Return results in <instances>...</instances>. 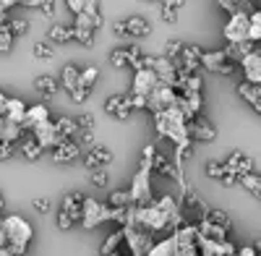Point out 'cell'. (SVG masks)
<instances>
[{"instance_id":"f907efd6","label":"cell","mask_w":261,"mask_h":256,"mask_svg":"<svg viewBox=\"0 0 261 256\" xmlns=\"http://www.w3.org/2000/svg\"><path fill=\"white\" fill-rule=\"evenodd\" d=\"M55 222H58V227H60V230H71V225H73V222H71V217L65 215V212H60V209H58V217H55Z\"/></svg>"},{"instance_id":"be15d7a7","label":"cell","mask_w":261,"mask_h":256,"mask_svg":"<svg viewBox=\"0 0 261 256\" xmlns=\"http://www.w3.org/2000/svg\"><path fill=\"white\" fill-rule=\"evenodd\" d=\"M258 53H261V42H258Z\"/></svg>"},{"instance_id":"836d02e7","label":"cell","mask_w":261,"mask_h":256,"mask_svg":"<svg viewBox=\"0 0 261 256\" xmlns=\"http://www.w3.org/2000/svg\"><path fill=\"white\" fill-rule=\"evenodd\" d=\"M204 220H209L212 225L222 227V230H230V225H232V220H230V215H227L225 209H209V215Z\"/></svg>"},{"instance_id":"c3c4849f","label":"cell","mask_w":261,"mask_h":256,"mask_svg":"<svg viewBox=\"0 0 261 256\" xmlns=\"http://www.w3.org/2000/svg\"><path fill=\"white\" fill-rule=\"evenodd\" d=\"M16 155V146L13 144H8V141H3L0 139V162H6V160H11Z\"/></svg>"},{"instance_id":"e575fe53","label":"cell","mask_w":261,"mask_h":256,"mask_svg":"<svg viewBox=\"0 0 261 256\" xmlns=\"http://www.w3.org/2000/svg\"><path fill=\"white\" fill-rule=\"evenodd\" d=\"M13 32H11V21H6V24H0V55H6L13 50Z\"/></svg>"},{"instance_id":"e0dca14e","label":"cell","mask_w":261,"mask_h":256,"mask_svg":"<svg viewBox=\"0 0 261 256\" xmlns=\"http://www.w3.org/2000/svg\"><path fill=\"white\" fill-rule=\"evenodd\" d=\"M84 201L86 196L81 194V191H71V194L63 196V204H60V212H65V215L71 217V222L81 225V215H84Z\"/></svg>"},{"instance_id":"8992f818","label":"cell","mask_w":261,"mask_h":256,"mask_svg":"<svg viewBox=\"0 0 261 256\" xmlns=\"http://www.w3.org/2000/svg\"><path fill=\"white\" fill-rule=\"evenodd\" d=\"M120 230H123V238H125L128 248L134 251V256H146L151 251V246H154V236L139 225H123Z\"/></svg>"},{"instance_id":"4316f807","label":"cell","mask_w":261,"mask_h":256,"mask_svg":"<svg viewBox=\"0 0 261 256\" xmlns=\"http://www.w3.org/2000/svg\"><path fill=\"white\" fill-rule=\"evenodd\" d=\"M73 39V24H53L47 29V42L50 45H60V42H71Z\"/></svg>"},{"instance_id":"7bdbcfd3","label":"cell","mask_w":261,"mask_h":256,"mask_svg":"<svg viewBox=\"0 0 261 256\" xmlns=\"http://www.w3.org/2000/svg\"><path fill=\"white\" fill-rule=\"evenodd\" d=\"M73 39L81 42L84 47H92V45H94V32H89V29H76V27H73Z\"/></svg>"},{"instance_id":"9a60e30c","label":"cell","mask_w":261,"mask_h":256,"mask_svg":"<svg viewBox=\"0 0 261 256\" xmlns=\"http://www.w3.org/2000/svg\"><path fill=\"white\" fill-rule=\"evenodd\" d=\"M157 87H160V79L154 71H134V89H130V94L149 97Z\"/></svg>"},{"instance_id":"277c9868","label":"cell","mask_w":261,"mask_h":256,"mask_svg":"<svg viewBox=\"0 0 261 256\" xmlns=\"http://www.w3.org/2000/svg\"><path fill=\"white\" fill-rule=\"evenodd\" d=\"M0 227H3V233H6L8 246L27 251V246L32 243V236H34V227H32L29 220H24L21 215H6L3 220H0Z\"/></svg>"},{"instance_id":"7402d4cb","label":"cell","mask_w":261,"mask_h":256,"mask_svg":"<svg viewBox=\"0 0 261 256\" xmlns=\"http://www.w3.org/2000/svg\"><path fill=\"white\" fill-rule=\"evenodd\" d=\"M76 157H81V144L79 141H73V139H65V141H60L55 149H53V160L55 162H71V160H76Z\"/></svg>"},{"instance_id":"6f0895ef","label":"cell","mask_w":261,"mask_h":256,"mask_svg":"<svg viewBox=\"0 0 261 256\" xmlns=\"http://www.w3.org/2000/svg\"><path fill=\"white\" fill-rule=\"evenodd\" d=\"M0 24H6V11L0 8Z\"/></svg>"},{"instance_id":"1f68e13d","label":"cell","mask_w":261,"mask_h":256,"mask_svg":"<svg viewBox=\"0 0 261 256\" xmlns=\"http://www.w3.org/2000/svg\"><path fill=\"white\" fill-rule=\"evenodd\" d=\"M55 131H58V136L60 139H71L79 128H76V118H68V115H60L58 120H55Z\"/></svg>"},{"instance_id":"74e56055","label":"cell","mask_w":261,"mask_h":256,"mask_svg":"<svg viewBox=\"0 0 261 256\" xmlns=\"http://www.w3.org/2000/svg\"><path fill=\"white\" fill-rule=\"evenodd\" d=\"M180 53H183V42H180V39H167V42H165V53H162V58H167V60L175 63V60L180 58Z\"/></svg>"},{"instance_id":"ba28073f","label":"cell","mask_w":261,"mask_h":256,"mask_svg":"<svg viewBox=\"0 0 261 256\" xmlns=\"http://www.w3.org/2000/svg\"><path fill=\"white\" fill-rule=\"evenodd\" d=\"M175 99H178V92L172 89V87H165V84H160V87L146 97V110H151V113L157 115V113L172 108V105H175Z\"/></svg>"},{"instance_id":"e7e4bbea","label":"cell","mask_w":261,"mask_h":256,"mask_svg":"<svg viewBox=\"0 0 261 256\" xmlns=\"http://www.w3.org/2000/svg\"><path fill=\"white\" fill-rule=\"evenodd\" d=\"M258 183H261V173H258Z\"/></svg>"},{"instance_id":"8fae6325","label":"cell","mask_w":261,"mask_h":256,"mask_svg":"<svg viewBox=\"0 0 261 256\" xmlns=\"http://www.w3.org/2000/svg\"><path fill=\"white\" fill-rule=\"evenodd\" d=\"M146 256H199V248H183V246H178L175 236H167L151 246V251Z\"/></svg>"},{"instance_id":"bcb514c9","label":"cell","mask_w":261,"mask_h":256,"mask_svg":"<svg viewBox=\"0 0 261 256\" xmlns=\"http://www.w3.org/2000/svg\"><path fill=\"white\" fill-rule=\"evenodd\" d=\"M11 32H13V37L27 34V32H29V21H27V18H13V21H11Z\"/></svg>"},{"instance_id":"9c48e42d","label":"cell","mask_w":261,"mask_h":256,"mask_svg":"<svg viewBox=\"0 0 261 256\" xmlns=\"http://www.w3.org/2000/svg\"><path fill=\"white\" fill-rule=\"evenodd\" d=\"M201 47L199 45H183V53H180V58L172 63L175 66V71H180V73H188V76H193V73H199V66H201Z\"/></svg>"},{"instance_id":"680465c9","label":"cell","mask_w":261,"mask_h":256,"mask_svg":"<svg viewBox=\"0 0 261 256\" xmlns=\"http://www.w3.org/2000/svg\"><path fill=\"white\" fill-rule=\"evenodd\" d=\"M253 110H256V113L261 115V102H256V105H253Z\"/></svg>"},{"instance_id":"f546056e","label":"cell","mask_w":261,"mask_h":256,"mask_svg":"<svg viewBox=\"0 0 261 256\" xmlns=\"http://www.w3.org/2000/svg\"><path fill=\"white\" fill-rule=\"evenodd\" d=\"M73 27H76V29H89V32H97V29L102 27V13H81V16H76Z\"/></svg>"},{"instance_id":"3957f363","label":"cell","mask_w":261,"mask_h":256,"mask_svg":"<svg viewBox=\"0 0 261 256\" xmlns=\"http://www.w3.org/2000/svg\"><path fill=\"white\" fill-rule=\"evenodd\" d=\"M125 209H128V207H125ZM125 209H113L110 204H102V201H97V199L86 196V201H84V215H81V227H84V230H92V227H97V225H102V222H110V220L123 222V212H125Z\"/></svg>"},{"instance_id":"816d5d0a","label":"cell","mask_w":261,"mask_h":256,"mask_svg":"<svg viewBox=\"0 0 261 256\" xmlns=\"http://www.w3.org/2000/svg\"><path fill=\"white\" fill-rule=\"evenodd\" d=\"M65 6H68V11H71V13H76V16H81V13H84V0H68Z\"/></svg>"},{"instance_id":"ab89813d","label":"cell","mask_w":261,"mask_h":256,"mask_svg":"<svg viewBox=\"0 0 261 256\" xmlns=\"http://www.w3.org/2000/svg\"><path fill=\"white\" fill-rule=\"evenodd\" d=\"M97 79H99V68H97V66H84V68H81V81H79V84H84V87H94Z\"/></svg>"},{"instance_id":"f1b7e54d","label":"cell","mask_w":261,"mask_h":256,"mask_svg":"<svg viewBox=\"0 0 261 256\" xmlns=\"http://www.w3.org/2000/svg\"><path fill=\"white\" fill-rule=\"evenodd\" d=\"M58 87H60V84L53 79V76H37L34 79V89H37V94H42V97H53L55 92H58Z\"/></svg>"},{"instance_id":"7a4b0ae2","label":"cell","mask_w":261,"mask_h":256,"mask_svg":"<svg viewBox=\"0 0 261 256\" xmlns=\"http://www.w3.org/2000/svg\"><path fill=\"white\" fill-rule=\"evenodd\" d=\"M186 123H188L186 115L175 108V105H172V108H167V110L154 115V131H157L160 139H170L175 146H186V144H191L188 131H186Z\"/></svg>"},{"instance_id":"681fc988","label":"cell","mask_w":261,"mask_h":256,"mask_svg":"<svg viewBox=\"0 0 261 256\" xmlns=\"http://www.w3.org/2000/svg\"><path fill=\"white\" fill-rule=\"evenodd\" d=\"M39 11L42 13H45V16H55V11H58V6H55V0H42V3H39Z\"/></svg>"},{"instance_id":"83f0119b","label":"cell","mask_w":261,"mask_h":256,"mask_svg":"<svg viewBox=\"0 0 261 256\" xmlns=\"http://www.w3.org/2000/svg\"><path fill=\"white\" fill-rule=\"evenodd\" d=\"M183 6H186L183 0H165L162 8H160V16H162L165 24H175V21H178V11H180Z\"/></svg>"},{"instance_id":"ffe728a7","label":"cell","mask_w":261,"mask_h":256,"mask_svg":"<svg viewBox=\"0 0 261 256\" xmlns=\"http://www.w3.org/2000/svg\"><path fill=\"white\" fill-rule=\"evenodd\" d=\"M241 68L246 76V84H253V87H261V53H251L241 60Z\"/></svg>"},{"instance_id":"94428289","label":"cell","mask_w":261,"mask_h":256,"mask_svg":"<svg viewBox=\"0 0 261 256\" xmlns=\"http://www.w3.org/2000/svg\"><path fill=\"white\" fill-rule=\"evenodd\" d=\"M6 207V199H3V194H0V209H3Z\"/></svg>"},{"instance_id":"9f6ffc18","label":"cell","mask_w":261,"mask_h":256,"mask_svg":"<svg viewBox=\"0 0 261 256\" xmlns=\"http://www.w3.org/2000/svg\"><path fill=\"white\" fill-rule=\"evenodd\" d=\"M8 246V241H6V233H3V227H0V251H3Z\"/></svg>"},{"instance_id":"7c38bea8","label":"cell","mask_w":261,"mask_h":256,"mask_svg":"<svg viewBox=\"0 0 261 256\" xmlns=\"http://www.w3.org/2000/svg\"><path fill=\"white\" fill-rule=\"evenodd\" d=\"M113 149L105 146V144H94L84 152V167L86 170H97V167H107L113 162Z\"/></svg>"},{"instance_id":"ee69618b","label":"cell","mask_w":261,"mask_h":256,"mask_svg":"<svg viewBox=\"0 0 261 256\" xmlns=\"http://www.w3.org/2000/svg\"><path fill=\"white\" fill-rule=\"evenodd\" d=\"M92 92H94V87H84V84H79V87L71 92V99L81 105V102H86V99L92 97Z\"/></svg>"},{"instance_id":"91938a15","label":"cell","mask_w":261,"mask_h":256,"mask_svg":"<svg viewBox=\"0 0 261 256\" xmlns=\"http://www.w3.org/2000/svg\"><path fill=\"white\" fill-rule=\"evenodd\" d=\"M3 125H6V118H3V115H0V131H3Z\"/></svg>"},{"instance_id":"2e32d148","label":"cell","mask_w":261,"mask_h":256,"mask_svg":"<svg viewBox=\"0 0 261 256\" xmlns=\"http://www.w3.org/2000/svg\"><path fill=\"white\" fill-rule=\"evenodd\" d=\"M29 134L37 139V144H39L42 149H55L60 141H65V139H60V136H58V131H55V123H53V120H47V123H39L37 128H32Z\"/></svg>"},{"instance_id":"8d00e7d4","label":"cell","mask_w":261,"mask_h":256,"mask_svg":"<svg viewBox=\"0 0 261 256\" xmlns=\"http://www.w3.org/2000/svg\"><path fill=\"white\" fill-rule=\"evenodd\" d=\"M107 204H110L113 209H125V207H130V194H128V188H123V191H113L110 199H107Z\"/></svg>"},{"instance_id":"6125c7cd","label":"cell","mask_w":261,"mask_h":256,"mask_svg":"<svg viewBox=\"0 0 261 256\" xmlns=\"http://www.w3.org/2000/svg\"><path fill=\"white\" fill-rule=\"evenodd\" d=\"M0 256H6V248H3V251H0Z\"/></svg>"},{"instance_id":"d6986e66","label":"cell","mask_w":261,"mask_h":256,"mask_svg":"<svg viewBox=\"0 0 261 256\" xmlns=\"http://www.w3.org/2000/svg\"><path fill=\"white\" fill-rule=\"evenodd\" d=\"M151 170H154V173H160V175L175 178V181L180 183V188H183V186H188L186 175H183L180 170L175 167V162H170V160H167L165 155H160V152H154V160H151Z\"/></svg>"},{"instance_id":"ac0fdd59","label":"cell","mask_w":261,"mask_h":256,"mask_svg":"<svg viewBox=\"0 0 261 256\" xmlns=\"http://www.w3.org/2000/svg\"><path fill=\"white\" fill-rule=\"evenodd\" d=\"M141 47L139 45H125V47H115L110 53V66L115 68H125V66H136V60L141 58Z\"/></svg>"},{"instance_id":"f35d334b","label":"cell","mask_w":261,"mask_h":256,"mask_svg":"<svg viewBox=\"0 0 261 256\" xmlns=\"http://www.w3.org/2000/svg\"><path fill=\"white\" fill-rule=\"evenodd\" d=\"M32 53H34V58H39V60H47V58L55 55V45H50L47 39H42V42H34Z\"/></svg>"},{"instance_id":"30bf717a","label":"cell","mask_w":261,"mask_h":256,"mask_svg":"<svg viewBox=\"0 0 261 256\" xmlns=\"http://www.w3.org/2000/svg\"><path fill=\"white\" fill-rule=\"evenodd\" d=\"M201 66L212 73H220V76H230L235 73V63L227 60L225 50H212V53H201Z\"/></svg>"},{"instance_id":"7dc6e473","label":"cell","mask_w":261,"mask_h":256,"mask_svg":"<svg viewBox=\"0 0 261 256\" xmlns=\"http://www.w3.org/2000/svg\"><path fill=\"white\" fill-rule=\"evenodd\" d=\"M32 207L39 212V215H50V209H53V204H50V199H45V196H39V199H34L32 201Z\"/></svg>"},{"instance_id":"4dcf8cb0","label":"cell","mask_w":261,"mask_h":256,"mask_svg":"<svg viewBox=\"0 0 261 256\" xmlns=\"http://www.w3.org/2000/svg\"><path fill=\"white\" fill-rule=\"evenodd\" d=\"M24 134H27V131H24L21 125H16V123H8V120H6L3 131H0V139L8 141V144H13V146H18V141L24 139Z\"/></svg>"},{"instance_id":"b9f144b4","label":"cell","mask_w":261,"mask_h":256,"mask_svg":"<svg viewBox=\"0 0 261 256\" xmlns=\"http://www.w3.org/2000/svg\"><path fill=\"white\" fill-rule=\"evenodd\" d=\"M206 175L214 178V181H222V178H225V165L217 162V160H209V162H206Z\"/></svg>"},{"instance_id":"603a6c76","label":"cell","mask_w":261,"mask_h":256,"mask_svg":"<svg viewBox=\"0 0 261 256\" xmlns=\"http://www.w3.org/2000/svg\"><path fill=\"white\" fill-rule=\"evenodd\" d=\"M27 108H29V105H27L24 99H18V97H8V105H6L3 118H6L8 123L21 125V123H24V118H27Z\"/></svg>"},{"instance_id":"d4e9b609","label":"cell","mask_w":261,"mask_h":256,"mask_svg":"<svg viewBox=\"0 0 261 256\" xmlns=\"http://www.w3.org/2000/svg\"><path fill=\"white\" fill-rule=\"evenodd\" d=\"M16 149H18V152L24 155L29 162H37V160L42 157V152H45V149H42V146L37 144V139H34L32 134H24V139L18 141V146H16Z\"/></svg>"},{"instance_id":"db71d44e","label":"cell","mask_w":261,"mask_h":256,"mask_svg":"<svg viewBox=\"0 0 261 256\" xmlns=\"http://www.w3.org/2000/svg\"><path fill=\"white\" fill-rule=\"evenodd\" d=\"M39 3H42V0H21V6H24V8H39Z\"/></svg>"},{"instance_id":"f5cc1de1","label":"cell","mask_w":261,"mask_h":256,"mask_svg":"<svg viewBox=\"0 0 261 256\" xmlns=\"http://www.w3.org/2000/svg\"><path fill=\"white\" fill-rule=\"evenodd\" d=\"M6 105H8V94H6V92H0V115L6 113Z\"/></svg>"},{"instance_id":"484cf974","label":"cell","mask_w":261,"mask_h":256,"mask_svg":"<svg viewBox=\"0 0 261 256\" xmlns=\"http://www.w3.org/2000/svg\"><path fill=\"white\" fill-rule=\"evenodd\" d=\"M123 243H125V238H123V230L118 227V230H113L110 236L105 238V243H102V248H99V256H118Z\"/></svg>"},{"instance_id":"60d3db41","label":"cell","mask_w":261,"mask_h":256,"mask_svg":"<svg viewBox=\"0 0 261 256\" xmlns=\"http://www.w3.org/2000/svg\"><path fill=\"white\" fill-rule=\"evenodd\" d=\"M89 181L97 186V188H105L110 183V175H107V167H97V170H89Z\"/></svg>"},{"instance_id":"f6af8a7d","label":"cell","mask_w":261,"mask_h":256,"mask_svg":"<svg viewBox=\"0 0 261 256\" xmlns=\"http://www.w3.org/2000/svg\"><path fill=\"white\" fill-rule=\"evenodd\" d=\"M76 128H84V131H94V115L92 113H81L76 118Z\"/></svg>"},{"instance_id":"5b68a950","label":"cell","mask_w":261,"mask_h":256,"mask_svg":"<svg viewBox=\"0 0 261 256\" xmlns=\"http://www.w3.org/2000/svg\"><path fill=\"white\" fill-rule=\"evenodd\" d=\"M113 34L120 39H139V37H149L151 34V24L144 16H128L123 21L113 24Z\"/></svg>"},{"instance_id":"d590c367","label":"cell","mask_w":261,"mask_h":256,"mask_svg":"<svg viewBox=\"0 0 261 256\" xmlns=\"http://www.w3.org/2000/svg\"><path fill=\"white\" fill-rule=\"evenodd\" d=\"M238 183H241L251 196L261 199V183H258V175H256V173H251V175H241V178H238Z\"/></svg>"},{"instance_id":"5bb4252c","label":"cell","mask_w":261,"mask_h":256,"mask_svg":"<svg viewBox=\"0 0 261 256\" xmlns=\"http://www.w3.org/2000/svg\"><path fill=\"white\" fill-rule=\"evenodd\" d=\"M105 113L115 115L118 120H128L130 113H134V102H130L128 94H110L105 99Z\"/></svg>"},{"instance_id":"6da1fadb","label":"cell","mask_w":261,"mask_h":256,"mask_svg":"<svg viewBox=\"0 0 261 256\" xmlns=\"http://www.w3.org/2000/svg\"><path fill=\"white\" fill-rule=\"evenodd\" d=\"M151 160H154V144H146L141 152V162L134 175L128 194H130V207H146L151 201Z\"/></svg>"},{"instance_id":"d6a6232c","label":"cell","mask_w":261,"mask_h":256,"mask_svg":"<svg viewBox=\"0 0 261 256\" xmlns=\"http://www.w3.org/2000/svg\"><path fill=\"white\" fill-rule=\"evenodd\" d=\"M248 42H253V45L261 42V11H253L248 16Z\"/></svg>"},{"instance_id":"52a82bcc","label":"cell","mask_w":261,"mask_h":256,"mask_svg":"<svg viewBox=\"0 0 261 256\" xmlns=\"http://www.w3.org/2000/svg\"><path fill=\"white\" fill-rule=\"evenodd\" d=\"M227 45H241V42H248V16L246 13H235L227 18V24L222 29Z\"/></svg>"},{"instance_id":"cb8c5ba5","label":"cell","mask_w":261,"mask_h":256,"mask_svg":"<svg viewBox=\"0 0 261 256\" xmlns=\"http://www.w3.org/2000/svg\"><path fill=\"white\" fill-rule=\"evenodd\" d=\"M79 81H81V68L76 66V63H65L63 73H60V87L71 94V92L79 87Z\"/></svg>"},{"instance_id":"11a10c76","label":"cell","mask_w":261,"mask_h":256,"mask_svg":"<svg viewBox=\"0 0 261 256\" xmlns=\"http://www.w3.org/2000/svg\"><path fill=\"white\" fill-rule=\"evenodd\" d=\"M13 6H16V0H0V8H3L6 13H8V11H11Z\"/></svg>"},{"instance_id":"4fadbf2b","label":"cell","mask_w":261,"mask_h":256,"mask_svg":"<svg viewBox=\"0 0 261 256\" xmlns=\"http://www.w3.org/2000/svg\"><path fill=\"white\" fill-rule=\"evenodd\" d=\"M186 131H188V139H191V144L193 141H214L217 139V128L206 120V118H193V120H188L186 123Z\"/></svg>"},{"instance_id":"44dd1931","label":"cell","mask_w":261,"mask_h":256,"mask_svg":"<svg viewBox=\"0 0 261 256\" xmlns=\"http://www.w3.org/2000/svg\"><path fill=\"white\" fill-rule=\"evenodd\" d=\"M50 120V108L47 105H29L27 108V118H24V123H21V128L29 134L32 128H37L39 123H47Z\"/></svg>"}]
</instances>
